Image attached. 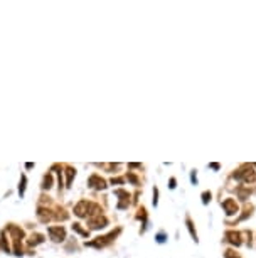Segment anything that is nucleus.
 Listing matches in <instances>:
<instances>
[{
    "instance_id": "7ed1b4c3",
    "label": "nucleus",
    "mask_w": 256,
    "mask_h": 258,
    "mask_svg": "<svg viewBox=\"0 0 256 258\" xmlns=\"http://www.w3.org/2000/svg\"><path fill=\"white\" fill-rule=\"evenodd\" d=\"M227 238H229V241L232 243V245H241L239 241V233H234V231H229V233L226 234Z\"/></svg>"
},
{
    "instance_id": "39448f33",
    "label": "nucleus",
    "mask_w": 256,
    "mask_h": 258,
    "mask_svg": "<svg viewBox=\"0 0 256 258\" xmlns=\"http://www.w3.org/2000/svg\"><path fill=\"white\" fill-rule=\"evenodd\" d=\"M238 192H239L241 199H244V197H246V196H248V192H246V191H243V189H239V191H238Z\"/></svg>"
},
{
    "instance_id": "423d86ee",
    "label": "nucleus",
    "mask_w": 256,
    "mask_h": 258,
    "mask_svg": "<svg viewBox=\"0 0 256 258\" xmlns=\"http://www.w3.org/2000/svg\"><path fill=\"white\" fill-rule=\"evenodd\" d=\"M226 258H238L236 255H232V251L229 250V251H226Z\"/></svg>"
},
{
    "instance_id": "f03ea898",
    "label": "nucleus",
    "mask_w": 256,
    "mask_h": 258,
    "mask_svg": "<svg viewBox=\"0 0 256 258\" xmlns=\"http://www.w3.org/2000/svg\"><path fill=\"white\" fill-rule=\"evenodd\" d=\"M223 208L226 209L227 214H234V213H238V206H236V202L232 201V199H226L223 202Z\"/></svg>"
},
{
    "instance_id": "20e7f679",
    "label": "nucleus",
    "mask_w": 256,
    "mask_h": 258,
    "mask_svg": "<svg viewBox=\"0 0 256 258\" xmlns=\"http://www.w3.org/2000/svg\"><path fill=\"white\" fill-rule=\"evenodd\" d=\"M202 197H204L202 201H204V202H207L209 199H211V194H209V192H204V194H202Z\"/></svg>"
},
{
    "instance_id": "f257e3e1",
    "label": "nucleus",
    "mask_w": 256,
    "mask_h": 258,
    "mask_svg": "<svg viewBox=\"0 0 256 258\" xmlns=\"http://www.w3.org/2000/svg\"><path fill=\"white\" fill-rule=\"evenodd\" d=\"M234 177H238V179H244V181H253L255 179V170L251 169V167H244L243 170H239V172H236L234 174Z\"/></svg>"
}]
</instances>
